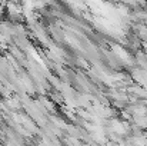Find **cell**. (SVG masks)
Listing matches in <instances>:
<instances>
[]
</instances>
